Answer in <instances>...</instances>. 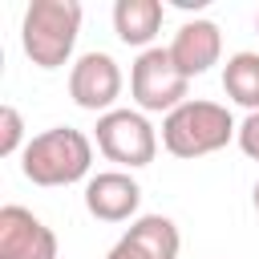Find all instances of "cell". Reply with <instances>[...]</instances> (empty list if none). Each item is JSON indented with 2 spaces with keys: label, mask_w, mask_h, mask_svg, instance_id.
Instances as JSON below:
<instances>
[{
  "label": "cell",
  "mask_w": 259,
  "mask_h": 259,
  "mask_svg": "<svg viewBox=\"0 0 259 259\" xmlns=\"http://www.w3.org/2000/svg\"><path fill=\"white\" fill-rule=\"evenodd\" d=\"M105 259H146V255H142V251H138V247H134V243L121 235V239L109 247V255H105Z\"/></svg>",
  "instance_id": "cell-15"
},
{
  "label": "cell",
  "mask_w": 259,
  "mask_h": 259,
  "mask_svg": "<svg viewBox=\"0 0 259 259\" xmlns=\"http://www.w3.org/2000/svg\"><path fill=\"white\" fill-rule=\"evenodd\" d=\"M235 142H239V150H243L247 158H255V162H259V109H255V113H247V117L239 121Z\"/></svg>",
  "instance_id": "cell-14"
},
{
  "label": "cell",
  "mask_w": 259,
  "mask_h": 259,
  "mask_svg": "<svg viewBox=\"0 0 259 259\" xmlns=\"http://www.w3.org/2000/svg\"><path fill=\"white\" fill-rule=\"evenodd\" d=\"M170 57L182 69V77H202L223 57V32H219V24L214 20H186L174 32V40H170Z\"/></svg>",
  "instance_id": "cell-9"
},
{
  "label": "cell",
  "mask_w": 259,
  "mask_h": 259,
  "mask_svg": "<svg viewBox=\"0 0 259 259\" xmlns=\"http://www.w3.org/2000/svg\"><path fill=\"white\" fill-rule=\"evenodd\" d=\"M235 134H239V125H235L231 109L219 101L190 97L174 113L162 117V146L174 158H206V154L223 150Z\"/></svg>",
  "instance_id": "cell-3"
},
{
  "label": "cell",
  "mask_w": 259,
  "mask_h": 259,
  "mask_svg": "<svg viewBox=\"0 0 259 259\" xmlns=\"http://www.w3.org/2000/svg\"><path fill=\"white\" fill-rule=\"evenodd\" d=\"M69 97L73 105L89 109V113H109L113 101L121 97V69L109 53H81L69 69Z\"/></svg>",
  "instance_id": "cell-6"
},
{
  "label": "cell",
  "mask_w": 259,
  "mask_h": 259,
  "mask_svg": "<svg viewBox=\"0 0 259 259\" xmlns=\"http://www.w3.org/2000/svg\"><path fill=\"white\" fill-rule=\"evenodd\" d=\"M24 117H20V109L16 105H4L0 109V158H12L16 150L24 154Z\"/></svg>",
  "instance_id": "cell-13"
},
{
  "label": "cell",
  "mask_w": 259,
  "mask_h": 259,
  "mask_svg": "<svg viewBox=\"0 0 259 259\" xmlns=\"http://www.w3.org/2000/svg\"><path fill=\"white\" fill-rule=\"evenodd\" d=\"M125 239L146 255V259H178V247H182V235L178 227L166 219V214H142L130 223Z\"/></svg>",
  "instance_id": "cell-11"
},
{
  "label": "cell",
  "mask_w": 259,
  "mask_h": 259,
  "mask_svg": "<svg viewBox=\"0 0 259 259\" xmlns=\"http://www.w3.org/2000/svg\"><path fill=\"white\" fill-rule=\"evenodd\" d=\"M97 150L117 166H150L158 154V134L142 109H109L97 117Z\"/></svg>",
  "instance_id": "cell-5"
},
{
  "label": "cell",
  "mask_w": 259,
  "mask_h": 259,
  "mask_svg": "<svg viewBox=\"0 0 259 259\" xmlns=\"http://www.w3.org/2000/svg\"><path fill=\"white\" fill-rule=\"evenodd\" d=\"M81 4L77 0H32L20 20V49L36 69H61L73 57L81 32Z\"/></svg>",
  "instance_id": "cell-2"
},
{
  "label": "cell",
  "mask_w": 259,
  "mask_h": 259,
  "mask_svg": "<svg viewBox=\"0 0 259 259\" xmlns=\"http://www.w3.org/2000/svg\"><path fill=\"white\" fill-rule=\"evenodd\" d=\"M89 166H93V142H89V134L73 130V125H53V130L28 138V146L20 154V170L36 186L81 182V178H89Z\"/></svg>",
  "instance_id": "cell-1"
},
{
  "label": "cell",
  "mask_w": 259,
  "mask_h": 259,
  "mask_svg": "<svg viewBox=\"0 0 259 259\" xmlns=\"http://www.w3.org/2000/svg\"><path fill=\"white\" fill-rule=\"evenodd\" d=\"M162 0H117L113 4V32L130 49H154V36L162 28Z\"/></svg>",
  "instance_id": "cell-10"
},
{
  "label": "cell",
  "mask_w": 259,
  "mask_h": 259,
  "mask_svg": "<svg viewBox=\"0 0 259 259\" xmlns=\"http://www.w3.org/2000/svg\"><path fill=\"white\" fill-rule=\"evenodd\" d=\"M142 206V186L125 170H101L85 182V210L101 223H125Z\"/></svg>",
  "instance_id": "cell-8"
},
{
  "label": "cell",
  "mask_w": 259,
  "mask_h": 259,
  "mask_svg": "<svg viewBox=\"0 0 259 259\" xmlns=\"http://www.w3.org/2000/svg\"><path fill=\"white\" fill-rule=\"evenodd\" d=\"M186 89H190V77H182L170 49L154 45V49L138 53V61L130 69V93L142 113H174L182 101H190Z\"/></svg>",
  "instance_id": "cell-4"
},
{
  "label": "cell",
  "mask_w": 259,
  "mask_h": 259,
  "mask_svg": "<svg viewBox=\"0 0 259 259\" xmlns=\"http://www.w3.org/2000/svg\"><path fill=\"white\" fill-rule=\"evenodd\" d=\"M0 259H57V235L28 206H0Z\"/></svg>",
  "instance_id": "cell-7"
},
{
  "label": "cell",
  "mask_w": 259,
  "mask_h": 259,
  "mask_svg": "<svg viewBox=\"0 0 259 259\" xmlns=\"http://www.w3.org/2000/svg\"><path fill=\"white\" fill-rule=\"evenodd\" d=\"M251 202H255V214H259V182H255V190H251Z\"/></svg>",
  "instance_id": "cell-16"
},
{
  "label": "cell",
  "mask_w": 259,
  "mask_h": 259,
  "mask_svg": "<svg viewBox=\"0 0 259 259\" xmlns=\"http://www.w3.org/2000/svg\"><path fill=\"white\" fill-rule=\"evenodd\" d=\"M223 89L235 105L255 113L259 109V53H251V49L231 53L227 65H223Z\"/></svg>",
  "instance_id": "cell-12"
},
{
  "label": "cell",
  "mask_w": 259,
  "mask_h": 259,
  "mask_svg": "<svg viewBox=\"0 0 259 259\" xmlns=\"http://www.w3.org/2000/svg\"><path fill=\"white\" fill-rule=\"evenodd\" d=\"M255 28H259V16H255Z\"/></svg>",
  "instance_id": "cell-17"
}]
</instances>
